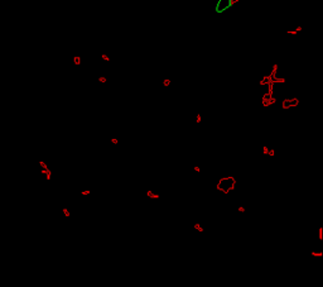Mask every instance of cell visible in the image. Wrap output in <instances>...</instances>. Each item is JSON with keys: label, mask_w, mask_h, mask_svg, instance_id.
<instances>
[{"label": "cell", "mask_w": 323, "mask_h": 287, "mask_svg": "<svg viewBox=\"0 0 323 287\" xmlns=\"http://www.w3.org/2000/svg\"><path fill=\"white\" fill-rule=\"evenodd\" d=\"M312 254H313V255H317V257H319V255H322L323 253H322V252H321V253H315V252H312Z\"/></svg>", "instance_id": "ba28073f"}, {"label": "cell", "mask_w": 323, "mask_h": 287, "mask_svg": "<svg viewBox=\"0 0 323 287\" xmlns=\"http://www.w3.org/2000/svg\"><path fill=\"white\" fill-rule=\"evenodd\" d=\"M231 4H232L231 0H220V1L217 3L216 10H217L218 13H221V12H224V10H226V9L230 8Z\"/></svg>", "instance_id": "7a4b0ae2"}, {"label": "cell", "mask_w": 323, "mask_h": 287, "mask_svg": "<svg viewBox=\"0 0 323 287\" xmlns=\"http://www.w3.org/2000/svg\"><path fill=\"white\" fill-rule=\"evenodd\" d=\"M297 100H287V101H284L283 103V106L285 109H289L290 106H293V105H297Z\"/></svg>", "instance_id": "3957f363"}, {"label": "cell", "mask_w": 323, "mask_h": 287, "mask_svg": "<svg viewBox=\"0 0 323 287\" xmlns=\"http://www.w3.org/2000/svg\"><path fill=\"white\" fill-rule=\"evenodd\" d=\"M239 211H240V213H244V211H245V209H244L242 206H240V207H239Z\"/></svg>", "instance_id": "9c48e42d"}, {"label": "cell", "mask_w": 323, "mask_h": 287, "mask_svg": "<svg viewBox=\"0 0 323 287\" xmlns=\"http://www.w3.org/2000/svg\"><path fill=\"white\" fill-rule=\"evenodd\" d=\"M39 164H40V166H42V167H43V168H46V169H47V164L44 163V162H39Z\"/></svg>", "instance_id": "8992f818"}, {"label": "cell", "mask_w": 323, "mask_h": 287, "mask_svg": "<svg viewBox=\"0 0 323 287\" xmlns=\"http://www.w3.org/2000/svg\"><path fill=\"white\" fill-rule=\"evenodd\" d=\"M148 196L152 198V199H158L159 198V195H155V193H153V192H148Z\"/></svg>", "instance_id": "277c9868"}, {"label": "cell", "mask_w": 323, "mask_h": 287, "mask_svg": "<svg viewBox=\"0 0 323 287\" xmlns=\"http://www.w3.org/2000/svg\"><path fill=\"white\" fill-rule=\"evenodd\" d=\"M46 175H47V180H49L51 178V171H49V169H47V171H46Z\"/></svg>", "instance_id": "5b68a950"}, {"label": "cell", "mask_w": 323, "mask_h": 287, "mask_svg": "<svg viewBox=\"0 0 323 287\" xmlns=\"http://www.w3.org/2000/svg\"><path fill=\"white\" fill-rule=\"evenodd\" d=\"M200 122H201V116L198 115V116H197V123H200Z\"/></svg>", "instance_id": "8fae6325"}, {"label": "cell", "mask_w": 323, "mask_h": 287, "mask_svg": "<svg viewBox=\"0 0 323 287\" xmlns=\"http://www.w3.org/2000/svg\"><path fill=\"white\" fill-rule=\"evenodd\" d=\"M234 186H235V178L234 177H226V178L220 180L217 187L222 192H228L230 190L234 189Z\"/></svg>", "instance_id": "6da1fadb"}, {"label": "cell", "mask_w": 323, "mask_h": 287, "mask_svg": "<svg viewBox=\"0 0 323 287\" xmlns=\"http://www.w3.org/2000/svg\"><path fill=\"white\" fill-rule=\"evenodd\" d=\"M63 213H64V215H66V216H69V213H68V210H67V209H63Z\"/></svg>", "instance_id": "52a82bcc"}, {"label": "cell", "mask_w": 323, "mask_h": 287, "mask_svg": "<svg viewBox=\"0 0 323 287\" xmlns=\"http://www.w3.org/2000/svg\"><path fill=\"white\" fill-rule=\"evenodd\" d=\"M194 171H196V172H200L201 169H200V167H194Z\"/></svg>", "instance_id": "30bf717a"}]
</instances>
